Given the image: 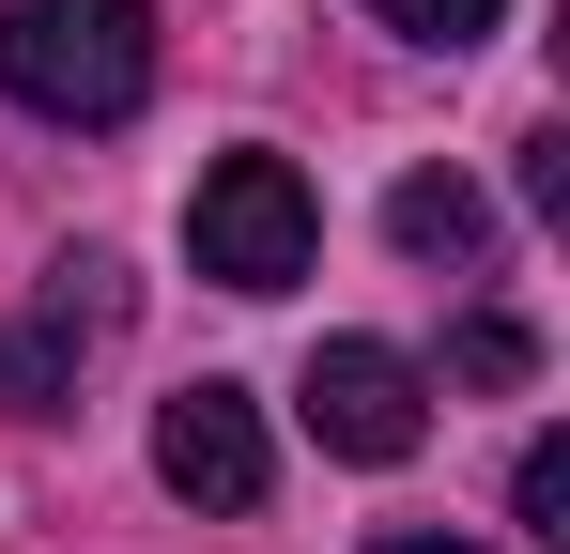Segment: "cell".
Instances as JSON below:
<instances>
[{"instance_id":"cell-6","label":"cell","mask_w":570,"mask_h":554,"mask_svg":"<svg viewBox=\"0 0 570 554\" xmlns=\"http://www.w3.org/2000/svg\"><path fill=\"white\" fill-rule=\"evenodd\" d=\"M385 247H401V263H432V277H478V263H493V200H478L463 170H401Z\"/></svg>"},{"instance_id":"cell-8","label":"cell","mask_w":570,"mask_h":554,"mask_svg":"<svg viewBox=\"0 0 570 554\" xmlns=\"http://www.w3.org/2000/svg\"><path fill=\"white\" fill-rule=\"evenodd\" d=\"M355 16L401 31V47H448V62H463V47H493V16H509V0H355Z\"/></svg>"},{"instance_id":"cell-10","label":"cell","mask_w":570,"mask_h":554,"mask_svg":"<svg viewBox=\"0 0 570 554\" xmlns=\"http://www.w3.org/2000/svg\"><path fill=\"white\" fill-rule=\"evenodd\" d=\"M371 554H493V540H448V524H385Z\"/></svg>"},{"instance_id":"cell-5","label":"cell","mask_w":570,"mask_h":554,"mask_svg":"<svg viewBox=\"0 0 570 554\" xmlns=\"http://www.w3.org/2000/svg\"><path fill=\"white\" fill-rule=\"evenodd\" d=\"M124 339V263L78 247V263H47V308L31 324H0V416H62L78 400V355Z\"/></svg>"},{"instance_id":"cell-2","label":"cell","mask_w":570,"mask_h":554,"mask_svg":"<svg viewBox=\"0 0 570 554\" xmlns=\"http://www.w3.org/2000/svg\"><path fill=\"white\" fill-rule=\"evenodd\" d=\"M186 263L216 277V293H293V277L324 263L308 170H293V155H216V170L186 185Z\"/></svg>"},{"instance_id":"cell-9","label":"cell","mask_w":570,"mask_h":554,"mask_svg":"<svg viewBox=\"0 0 570 554\" xmlns=\"http://www.w3.org/2000/svg\"><path fill=\"white\" fill-rule=\"evenodd\" d=\"M509 508H524V540H570V447H556V432L509 462Z\"/></svg>"},{"instance_id":"cell-4","label":"cell","mask_w":570,"mask_h":554,"mask_svg":"<svg viewBox=\"0 0 570 554\" xmlns=\"http://www.w3.org/2000/svg\"><path fill=\"white\" fill-rule=\"evenodd\" d=\"M155 477H170L186 508H216V524H232V508H263V493H278V432H263V400H247V385H216V369L170 385V400H155Z\"/></svg>"},{"instance_id":"cell-3","label":"cell","mask_w":570,"mask_h":554,"mask_svg":"<svg viewBox=\"0 0 570 554\" xmlns=\"http://www.w3.org/2000/svg\"><path fill=\"white\" fill-rule=\"evenodd\" d=\"M293 416H308V447L324 462H416L432 447V369L401 355V339H308V385H293Z\"/></svg>"},{"instance_id":"cell-7","label":"cell","mask_w":570,"mask_h":554,"mask_svg":"<svg viewBox=\"0 0 570 554\" xmlns=\"http://www.w3.org/2000/svg\"><path fill=\"white\" fill-rule=\"evenodd\" d=\"M524 369H540V339H524L509 308H463V324H448V385H463V400H493V385H524Z\"/></svg>"},{"instance_id":"cell-1","label":"cell","mask_w":570,"mask_h":554,"mask_svg":"<svg viewBox=\"0 0 570 554\" xmlns=\"http://www.w3.org/2000/svg\"><path fill=\"white\" fill-rule=\"evenodd\" d=\"M0 92L62 139L155 108V0H0Z\"/></svg>"}]
</instances>
